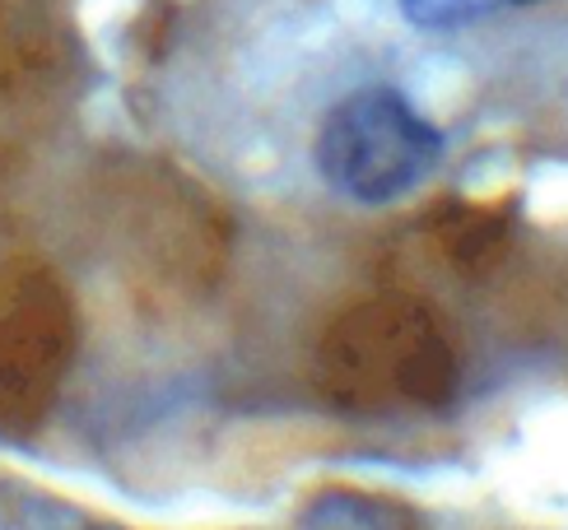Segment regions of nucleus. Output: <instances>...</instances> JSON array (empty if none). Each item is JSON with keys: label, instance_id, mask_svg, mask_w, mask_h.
Listing matches in <instances>:
<instances>
[{"label": "nucleus", "instance_id": "nucleus-2", "mask_svg": "<svg viewBox=\"0 0 568 530\" xmlns=\"http://www.w3.org/2000/svg\"><path fill=\"white\" fill-rule=\"evenodd\" d=\"M345 391L364 400H438L453 387V349L419 307H368L341 335Z\"/></svg>", "mask_w": 568, "mask_h": 530}, {"label": "nucleus", "instance_id": "nucleus-1", "mask_svg": "<svg viewBox=\"0 0 568 530\" xmlns=\"http://www.w3.org/2000/svg\"><path fill=\"white\" fill-rule=\"evenodd\" d=\"M438 131L392 89H359L331 108L317 135L322 177L364 205L406 196L434 173Z\"/></svg>", "mask_w": 568, "mask_h": 530}, {"label": "nucleus", "instance_id": "nucleus-3", "mask_svg": "<svg viewBox=\"0 0 568 530\" xmlns=\"http://www.w3.org/2000/svg\"><path fill=\"white\" fill-rule=\"evenodd\" d=\"M499 6L504 0H400V10L424 29H462V23H476Z\"/></svg>", "mask_w": 568, "mask_h": 530}]
</instances>
